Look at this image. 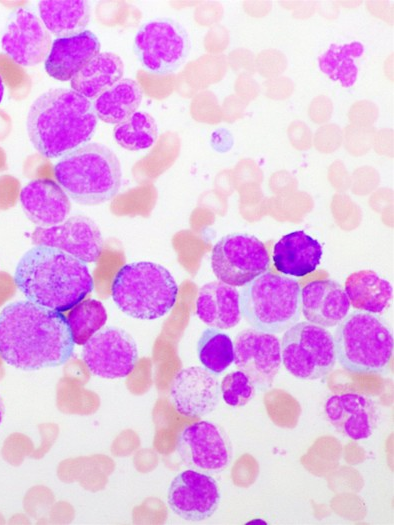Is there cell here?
<instances>
[{
  "label": "cell",
  "instance_id": "27",
  "mask_svg": "<svg viewBox=\"0 0 394 525\" xmlns=\"http://www.w3.org/2000/svg\"><path fill=\"white\" fill-rule=\"evenodd\" d=\"M142 97L135 80L121 78L93 101L96 116L105 123L119 124L136 112Z\"/></svg>",
  "mask_w": 394,
  "mask_h": 525
},
{
  "label": "cell",
  "instance_id": "19",
  "mask_svg": "<svg viewBox=\"0 0 394 525\" xmlns=\"http://www.w3.org/2000/svg\"><path fill=\"white\" fill-rule=\"evenodd\" d=\"M350 306L344 287L332 279L313 280L301 289V311L312 324L334 327L347 316Z\"/></svg>",
  "mask_w": 394,
  "mask_h": 525
},
{
  "label": "cell",
  "instance_id": "6",
  "mask_svg": "<svg viewBox=\"0 0 394 525\" xmlns=\"http://www.w3.org/2000/svg\"><path fill=\"white\" fill-rule=\"evenodd\" d=\"M336 359L352 373H381L392 357L393 334L376 314L352 311L334 333Z\"/></svg>",
  "mask_w": 394,
  "mask_h": 525
},
{
  "label": "cell",
  "instance_id": "17",
  "mask_svg": "<svg viewBox=\"0 0 394 525\" xmlns=\"http://www.w3.org/2000/svg\"><path fill=\"white\" fill-rule=\"evenodd\" d=\"M220 383L204 367L190 366L174 377L170 398L175 409L187 417H201L212 412L220 400Z\"/></svg>",
  "mask_w": 394,
  "mask_h": 525
},
{
  "label": "cell",
  "instance_id": "22",
  "mask_svg": "<svg viewBox=\"0 0 394 525\" xmlns=\"http://www.w3.org/2000/svg\"><path fill=\"white\" fill-rule=\"evenodd\" d=\"M196 314L211 328L225 330L235 327L242 317L238 290L221 281L203 285L196 300Z\"/></svg>",
  "mask_w": 394,
  "mask_h": 525
},
{
  "label": "cell",
  "instance_id": "1",
  "mask_svg": "<svg viewBox=\"0 0 394 525\" xmlns=\"http://www.w3.org/2000/svg\"><path fill=\"white\" fill-rule=\"evenodd\" d=\"M74 342L66 317L21 300L0 313V357L21 370H39L65 363L73 354Z\"/></svg>",
  "mask_w": 394,
  "mask_h": 525
},
{
  "label": "cell",
  "instance_id": "31",
  "mask_svg": "<svg viewBox=\"0 0 394 525\" xmlns=\"http://www.w3.org/2000/svg\"><path fill=\"white\" fill-rule=\"evenodd\" d=\"M106 321V309L100 301L87 299L76 304L67 316L74 344H85Z\"/></svg>",
  "mask_w": 394,
  "mask_h": 525
},
{
  "label": "cell",
  "instance_id": "20",
  "mask_svg": "<svg viewBox=\"0 0 394 525\" xmlns=\"http://www.w3.org/2000/svg\"><path fill=\"white\" fill-rule=\"evenodd\" d=\"M100 47L97 36L89 30L56 38L45 59V71L53 79L69 81L100 53Z\"/></svg>",
  "mask_w": 394,
  "mask_h": 525
},
{
  "label": "cell",
  "instance_id": "11",
  "mask_svg": "<svg viewBox=\"0 0 394 525\" xmlns=\"http://www.w3.org/2000/svg\"><path fill=\"white\" fill-rule=\"evenodd\" d=\"M176 447L186 466L209 475L224 471L233 457L226 432L210 421H199L185 427L178 436Z\"/></svg>",
  "mask_w": 394,
  "mask_h": 525
},
{
  "label": "cell",
  "instance_id": "28",
  "mask_svg": "<svg viewBox=\"0 0 394 525\" xmlns=\"http://www.w3.org/2000/svg\"><path fill=\"white\" fill-rule=\"evenodd\" d=\"M363 51V45L357 41L342 45L332 44L318 58L319 67L332 80L339 81L344 87H350L357 80L356 59Z\"/></svg>",
  "mask_w": 394,
  "mask_h": 525
},
{
  "label": "cell",
  "instance_id": "23",
  "mask_svg": "<svg viewBox=\"0 0 394 525\" xmlns=\"http://www.w3.org/2000/svg\"><path fill=\"white\" fill-rule=\"evenodd\" d=\"M323 254L322 245L302 230L284 235L273 248V263L282 274L304 277L316 270Z\"/></svg>",
  "mask_w": 394,
  "mask_h": 525
},
{
  "label": "cell",
  "instance_id": "8",
  "mask_svg": "<svg viewBox=\"0 0 394 525\" xmlns=\"http://www.w3.org/2000/svg\"><path fill=\"white\" fill-rule=\"evenodd\" d=\"M281 357L293 376L305 380L323 378L336 362L334 337L324 327L308 321L297 322L282 337Z\"/></svg>",
  "mask_w": 394,
  "mask_h": 525
},
{
  "label": "cell",
  "instance_id": "26",
  "mask_svg": "<svg viewBox=\"0 0 394 525\" xmlns=\"http://www.w3.org/2000/svg\"><path fill=\"white\" fill-rule=\"evenodd\" d=\"M38 10L42 23L56 38L86 30L90 20V6L84 0H42Z\"/></svg>",
  "mask_w": 394,
  "mask_h": 525
},
{
  "label": "cell",
  "instance_id": "32",
  "mask_svg": "<svg viewBox=\"0 0 394 525\" xmlns=\"http://www.w3.org/2000/svg\"><path fill=\"white\" fill-rule=\"evenodd\" d=\"M224 402L232 407L246 405L254 396L255 387L249 377L240 370L228 373L220 383Z\"/></svg>",
  "mask_w": 394,
  "mask_h": 525
},
{
  "label": "cell",
  "instance_id": "4",
  "mask_svg": "<svg viewBox=\"0 0 394 525\" xmlns=\"http://www.w3.org/2000/svg\"><path fill=\"white\" fill-rule=\"evenodd\" d=\"M54 176L73 201L95 206L119 192L122 171L116 154L109 147L93 142L64 154L54 166Z\"/></svg>",
  "mask_w": 394,
  "mask_h": 525
},
{
  "label": "cell",
  "instance_id": "29",
  "mask_svg": "<svg viewBox=\"0 0 394 525\" xmlns=\"http://www.w3.org/2000/svg\"><path fill=\"white\" fill-rule=\"evenodd\" d=\"M115 141L130 151L148 149L158 138L155 119L144 111H136L113 129Z\"/></svg>",
  "mask_w": 394,
  "mask_h": 525
},
{
  "label": "cell",
  "instance_id": "25",
  "mask_svg": "<svg viewBox=\"0 0 394 525\" xmlns=\"http://www.w3.org/2000/svg\"><path fill=\"white\" fill-rule=\"evenodd\" d=\"M344 290L355 309L379 314L389 306L393 288L389 281L372 270H360L350 274Z\"/></svg>",
  "mask_w": 394,
  "mask_h": 525
},
{
  "label": "cell",
  "instance_id": "18",
  "mask_svg": "<svg viewBox=\"0 0 394 525\" xmlns=\"http://www.w3.org/2000/svg\"><path fill=\"white\" fill-rule=\"evenodd\" d=\"M330 424L352 440L369 438L379 423L377 404L368 396L344 393L330 396L324 404Z\"/></svg>",
  "mask_w": 394,
  "mask_h": 525
},
{
  "label": "cell",
  "instance_id": "34",
  "mask_svg": "<svg viewBox=\"0 0 394 525\" xmlns=\"http://www.w3.org/2000/svg\"><path fill=\"white\" fill-rule=\"evenodd\" d=\"M3 416H4V404H3L2 398L0 397V424L3 420Z\"/></svg>",
  "mask_w": 394,
  "mask_h": 525
},
{
  "label": "cell",
  "instance_id": "33",
  "mask_svg": "<svg viewBox=\"0 0 394 525\" xmlns=\"http://www.w3.org/2000/svg\"><path fill=\"white\" fill-rule=\"evenodd\" d=\"M3 95H4V84H3V79L0 75V103L3 99Z\"/></svg>",
  "mask_w": 394,
  "mask_h": 525
},
{
  "label": "cell",
  "instance_id": "3",
  "mask_svg": "<svg viewBox=\"0 0 394 525\" xmlns=\"http://www.w3.org/2000/svg\"><path fill=\"white\" fill-rule=\"evenodd\" d=\"M97 123L92 100L72 89L55 88L33 102L26 128L31 143L41 155L58 158L87 143Z\"/></svg>",
  "mask_w": 394,
  "mask_h": 525
},
{
  "label": "cell",
  "instance_id": "13",
  "mask_svg": "<svg viewBox=\"0 0 394 525\" xmlns=\"http://www.w3.org/2000/svg\"><path fill=\"white\" fill-rule=\"evenodd\" d=\"M234 344V363L252 381L255 390L269 389L282 363L281 343L272 333L248 328L239 332Z\"/></svg>",
  "mask_w": 394,
  "mask_h": 525
},
{
  "label": "cell",
  "instance_id": "21",
  "mask_svg": "<svg viewBox=\"0 0 394 525\" xmlns=\"http://www.w3.org/2000/svg\"><path fill=\"white\" fill-rule=\"evenodd\" d=\"M20 202L26 216L37 227H51L64 222L71 202L60 185L49 179H35L20 192Z\"/></svg>",
  "mask_w": 394,
  "mask_h": 525
},
{
  "label": "cell",
  "instance_id": "7",
  "mask_svg": "<svg viewBox=\"0 0 394 525\" xmlns=\"http://www.w3.org/2000/svg\"><path fill=\"white\" fill-rule=\"evenodd\" d=\"M240 308L242 317L253 328L281 333L300 319L301 287L293 278L264 272L244 285Z\"/></svg>",
  "mask_w": 394,
  "mask_h": 525
},
{
  "label": "cell",
  "instance_id": "24",
  "mask_svg": "<svg viewBox=\"0 0 394 525\" xmlns=\"http://www.w3.org/2000/svg\"><path fill=\"white\" fill-rule=\"evenodd\" d=\"M124 64L111 52L98 53L71 80V89L94 101L122 78Z\"/></svg>",
  "mask_w": 394,
  "mask_h": 525
},
{
  "label": "cell",
  "instance_id": "16",
  "mask_svg": "<svg viewBox=\"0 0 394 525\" xmlns=\"http://www.w3.org/2000/svg\"><path fill=\"white\" fill-rule=\"evenodd\" d=\"M221 499L219 486L209 474L193 469L179 473L171 482L167 503L179 517L202 521L218 509Z\"/></svg>",
  "mask_w": 394,
  "mask_h": 525
},
{
  "label": "cell",
  "instance_id": "14",
  "mask_svg": "<svg viewBox=\"0 0 394 525\" xmlns=\"http://www.w3.org/2000/svg\"><path fill=\"white\" fill-rule=\"evenodd\" d=\"M34 245L59 249L85 263L96 262L103 249L101 231L82 214L51 227H37L31 236Z\"/></svg>",
  "mask_w": 394,
  "mask_h": 525
},
{
  "label": "cell",
  "instance_id": "9",
  "mask_svg": "<svg viewBox=\"0 0 394 525\" xmlns=\"http://www.w3.org/2000/svg\"><path fill=\"white\" fill-rule=\"evenodd\" d=\"M133 50L142 67L155 75L175 72L187 59L189 36L184 27L171 18H156L137 31Z\"/></svg>",
  "mask_w": 394,
  "mask_h": 525
},
{
  "label": "cell",
  "instance_id": "10",
  "mask_svg": "<svg viewBox=\"0 0 394 525\" xmlns=\"http://www.w3.org/2000/svg\"><path fill=\"white\" fill-rule=\"evenodd\" d=\"M269 253L262 241L246 233L228 234L214 245L213 273L219 281L241 287L268 270Z\"/></svg>",
  "mask_w": 394,
  "mask_h": 525
},
{
  "label": "cell",
  "instance_id": "2",
  "mask_svg": "<svg viewBox=\"0 0 394 525\" xmlns=\"http://www.w3.org/2000/svg\"><path fill=\"white\" fill-rule=\"evenodd\" d=\"M14 282L28 301L64 312L93 290L85 262L53 247L35 245L18 262Z\"/></svg>",
  "mask_w": 394,
  "mask_h": 525
},
{
  "label": "cell",
  "instance_id": "5",
  "mask_svg": "<svg viewBox=\"0 0 394 525\" xmlns=\"http://www.w3.org/2000/svg\"><path fill=\"white\" fill-rule=\"evenodd\" d=\"M111 294L116 306L130 317L153 320L167 314L176 303L178 286L164 266L132 262L116 273Z\"/></svg>",
  "mask_w": 394,
  "mask_h": 525
},
{
  "label": "cell",
  "instance_id": "30",
  "mask_svg": "<svg viewBox=\"0 0 394 525\" xmlns=\"http://www.w3.org/2000/svg\"><path fill=\"white\" fill-rule=\"evenodd\" d=\"M197 354L205 369L219 375L234 361V344L227 333L210 327L197 342Z\"/></svg>",
  "mask_w": 394,
  "mask_h": 525
},
{
  "label": "cell",
  "instance_id": "12",
  "mask_svg": "<svg viewBox=\"0 0 394 525\" xmlns=\"http://www.w3.org/2000/svg\"><path fill=\"white\" fill-rule=\"evenodd\" d=\"M82 358L89 371L102 378L128 376L138 360L135 340L125 330L105 327L83 344Z\"/></svg>",
  "mask_w": 394,
  "mask_h": 525
},
{
  "label": "cell",
  "instance_id": "15",
  "mask_svg": "<svg viewBox=\"0 0 394 525\" xmlns=\"http://www.w3.org/2000/svg\"><path fill=\"white\" fill-rule=\"evenodd\" d=\"M51 43L48 30L33 11L17 8L9 15L1 47L16 64L30 67L41 63Z\"/></svg>",
  "mask_w": 394,
  "mask_h": 525
}]
</instances>
